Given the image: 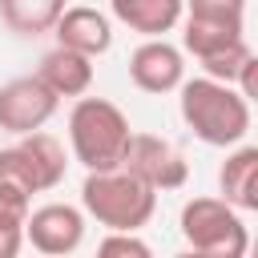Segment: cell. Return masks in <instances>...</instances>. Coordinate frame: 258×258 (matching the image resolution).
<instances>
[{"instance_id":"7a4b0ae2","label":"cell","mask_w":258,"mask_h":258,"mask_svg":"<svg viewBox=\"0 0 258 258\" xmlns=\"http://www.w3.org/2000/svg\"><path fill=\"white\" fill-rule=\"evenodd\" d=\"M81 210L105 230H141L157 210V189H149L125 165L89 169L81 181Z\"/></svg>"},{"instance_id":"d6986e66","label":"cell","mask_w":258,"mask_h":258,"mask_svg":"<svg viewBox=\"0 0 258 258\" xmlns=\"http://www.w3.org/2000/svg\"><path fill=\"white\" fill-rule=\"evenodd\" d=\"M101 258H149V242L137 238V230H109L97 242Z\"/></svg>"},{"instance_id":"6da1fadb","label":"cell","mask_w":258,"mask_h":258,"mask_svg":"<svg viewBox=\"0 0 258 258\" xmlns=\"http://www.w3.org/2000/svg\"><path fill=\"white\" fill-rule=\"evenodd\" d=\"M177 105H181V121L194 129L198 141L214 145V149H230L238 141H246L250 133V101L230 85V81H214V77H194L177 85Z\"/></svg>"},{"instance_id":"52a82bcc","label":"cell","mask_w":258,"mask_h":258,"mask_svg":"<svg viewBox=\"0 0 258 258\" xmlns=\"http://www.w3.org/2000/svg\"><path fill=\"white\" fill-rule=\"evenodd\" d=\"M56 105H60V97L36 73L12 77V81L0 85V129L12 133V137L32 133V129H44L48 117L56 113Z\"/></svg>"},{"instance_id":"9a60e30c","label":"cell","mask_w":258,"mask_h":258,"mask_svg":"<svg viewBox=\"0 0 258 258\" xmlns=\"http://www.w3.org/2000/svg\"><path fill=\"white\" fill-rule=\"evenodd\" d=\"M181 48L194 52V60H206L214 52H222L226 44L246 36V24H218V20H198V16H181Z\"/></svg>"},{"instance_id":"ac0fdd59","label":"cell","mask_w":258,"mask_h":258,"mask_svg":"<svg viewBox=\"0 0 258 258\" xmlns=\"http://www.w3.org/2000/svg\"><path fill=\"white\" fill-rule=\"evenodd\" d=\"M28 210H32V194H28V189H20L16 181H4V177H0V226L24 230Z\"/></svg>"},{"instance_id":"ba28073f","label":"cell","mask_w":258,"mask_h":258,"mask_svg":"<svg viewBox=\"0 0 258 258\" xmlns=\"http://www.w3.org/2000/svg\"><path fill=\"white\" fill-rule=\"evenodd\" d=\"M24 242L48 258H64L85 242V210L69 202H48L28 210L24 218Z\"/></svg>"},{"instance_id":"e0dca14e","label":"cell","mask_w":258,"mask_h":258,"mask_svg":"<svg viewBox=\"0 0 258 258\" xmlns=\"http://www.w3.org/2000/svg\"><path fill=\"white\" fill-rule=\"evenodd\" d=\"M185 16L218 20V24H246V0H185Z\"/></svg>"},{"instance_id":"9c48e42d","label":"cell","mask_w":258,"mask_h":258,"mask_svg":"<svg viewBox=\"0 0 258 258\" xmlns=\"http://www.w3.org/2000/svg\"><path fill=\"white\" fill-rule=\"evenodd\" d=\"M129 81L141 89V93H173L181 81H185V56L177 44H169L165 36H145L133 56H129Z\"/></svg>"},{"instance_id":"7c38bea8","label":"cell","mask_w":258,"mask_h":258,"mask_svg":"<svg viewBox=\"0 0 258 258\" xmlns=\"http://www.w3.org/2000/svg\"><path fill=\"white\" fill-rule=\"evenodd\" d=\"M36 77H40L56 97H81V93H89V85H93V56L56 44V48H48V52L40 56Z\"/></svg>"},{"instance_id":"8fae6325","label":"cell","mask_w":258,"mask_h":258,"mask_svg":"<svg viewBox=\"0 0 258 258\" xmlns=\"http://www.w3.org/2000/svg\"><path fill=\"white\" fill-rule=\"evenodd\" d=\"M218 189L222 202H230L238 214L258 210V149L254 145H230L222 169H218Z\"/></svg>"},{"instance_id":"5b68a950","label":"cell","mask_w":258,"mask_h":258,"mask_svg":"<svg viewBox=\"0 0 258 258\" xmlns=\"http://www.w3.org/2000/svg\"><path fill=\"white\" fill-rule=\"evenodd\" d=\"M64 173H69V153L44 129L20 133V141H12V145L0 149V177L4 181H16L28 194L56 189L64 181Z\"/></svg>"},{"instance_id":"2e32d148","label":"cell","mask_w":258,"mask_h":258,"mask_svg":"<svg viewBox=\"0 0 258 258\" xmlns=\"http://www.w3.org/2000/svg\"><path fill=\"white\" fill-rule=\"evenodd\" d=\"M250 60H258V56H254V48H250V44H246V36H242V40L226 44L222 52H214V56H206V60H198V64H202V73H206V77H214V81H230V85H234V81H238V73H242Z\"/></svg>"},{"instance_id":"3957f363","label":"cell","mask_w":258,"mask_h":258,"mask_svg":"<svg viewBox=\"0 0 258 258\" xmlns=\"http://www.w3.org/2000/svg\"><path fill=\"white\" fill-rule=\"evenodd\" d=\"M133 137L129 117L121 113V105L105 101V97H77V105L69 109V149L85 169H113L125 157V145Z\"/></svg>"},{"instance_id":"5bb4252c","label":"cell","mask_w":258,"mask_h":258,"mask_svg":"<svg viewBox=\"0 0 258 258\" xmlns=\"http://www.w3.org/2000/svg\"><path fill=\"white\" fill-rule=\"evenodd\" d=\"M60 12H64V0H0V20L16 36L52 32Z\"/></svg>"},{"instance_id":"ffe728a7","label":"cell","mask_w":258,"mask_h":258,"mask_svg":"<svg viewBox=\"0 0 258 258\" xmlns=\"http://www.w3.org/2000/svg\"><path fill=\"white\" fill-rule=\"evenodd\" d=\"M24 246V230H12V226H0V258H16Z\"/></svg>"},{"instance_id":"4fadbf2b","label":"cell","mask_w":258,"mask_h":258,"mask_svg":"<svg viewBox=\"0 0 258 258\" xmlns=\"http://www.w3.org/2000/svg\"><path fill=\"white\" fill-rule=\"evenodd\" d=\"M113 20H121L129 32L141 36H165L181 24L185 0H109Z\"/></svg>"},{"instance_id":"30bf717a","label":"cell","mask_w":258,"mask_h":258,"mask_svg":"<svg viewBox=\"0 0 258 258\" xmlns=\"http://www.w3.org/2000/svg\"><path fill=\"white\" fill-rule=\"evenodd\" d=\"M52 36H56V44L77 48V52H85L93 60L113 48V24H109V16L97 12V8H89V4H73V8L64 4V12L52 24Z\"/></svg>"},{"instance_id":"8992f818","label":"cell","mask_w":258,"mask_h":258,"mask_svg":"<svg viewBox=\"0 0 258 258\" xmlns=\"http://www.w3.org/2000/svg\"><path fill=\"white\" fill-rule=\"evenodd\" d=\"M121 165L129 173H137L149 189L165 194V189H181L189 181V161L181 157V149L165 137H153V133H133L129 145H125V157Z\"/></svg>"},{"instance_id":"277c9868","label":"cell","mask_w":258,"mask_h":258,"mask_svg":"<svg viewBox=\"0 0 258 258\" xmlns=\"http://www.w3.org/2000/svg\"><path fill=\"white\" fill-rule=\"evenodd\" d=\"M181 238L206 258H242L250 250V230L242 214L222 198H189L181 206Z\"/></svg>"}]
</instances>
